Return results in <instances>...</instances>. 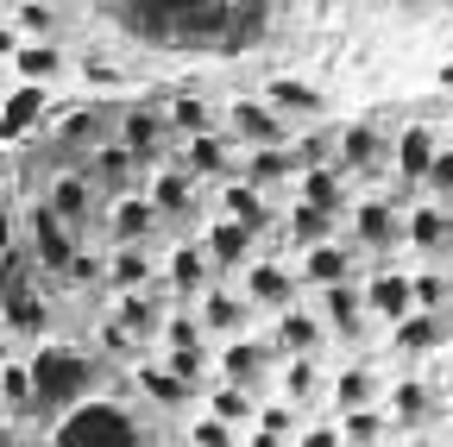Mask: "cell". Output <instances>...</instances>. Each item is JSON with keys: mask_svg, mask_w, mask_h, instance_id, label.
Instances as JSON below:
<instances>
[{"mask_svg": "<svg viewBox=\"0 0 453 447\" xmlns=\"http://www.w3.org/2000/svg\"><path fill=\"white\" fill-rule=\"evenodd\" d=\"M321 328L334 334V341H347V347H359L365 334H372V315H365V303H359V284L347 277V284H321Z\"/></svg>", "mask_w": 453, "mask_h": 447, "instance_id": "cell-4", "label": "cell"}, {"mask_svg": "<svg viewBox=\"0 0 453 447\" xmlns=\"http://www.w3.org/2000/svg\"><path fill=\"white\" fill-rule=\"evenodd\" d=\"M13 359V334H0V366H7Z\"/></svg>", "mask_w": 453, "mask_h": 447, "instance_id": "cell-55", "label": "cell"}, {"mask_svg": "<svg viewBox=\"0 0 453 447\" xmlns=\"http://www.w3.org/2000/svg\"><path fill=\"white\" fill-rule=\"evenodd\" d=\"M283 234H290V246L303 252V246H315V240H334V214H327V208L296 202L290 214H283Z\"/></svg>", "mask_w": 453, "mask_h": 447, "instance_id": "cell-37", "label": "cell"}, {"mask_svg": "<svg viewBox=\"0 0 453 447\" xmlns=\"http://www.w3.org/2000/svg\"><path fill=\"white\" fill-rule=\"evenodd\" d=\"M139 390H145L151 404H164V410H183V404L196 397V390H189L183 378H170L164 366H139Z\"/></svg>", "mask_w": 453, "mask_h": 447, "instance_id": "cell-41", "label": "cell"}, {"mask_svg": "<svg viewBox=\"0 0 453 447\" xmlns=\"http://www.w3.org/2000/svg\"><path fill=\"white\" fill-rule=\"evenodd\" d=\"M252 404H258L252 390H240V384H220L214 397H208V416H214V422H226V428H246V422H252Z\"/></svg>", "mask_w": 453, "mask_h": 447, "instance_id": "cell-43", "label": "cell"}, {"mask_svg": "<svg viewBox=\"0 0 453 447\" xmlns=\"http://www.w3.org/2000/svg\"><path fill=\"white\" fill-rule=\"evenodd\" d=\"M226 133L240 145H290V120H277L265 101H234L226 107Z\"/></svg>", "mask_w": 453, "mask_h": 447, "instance_id": "cell-19", "label": "cell"}, {"mask_svg": "<svg viewBox=\"0 0 453 447\" xmlns=\"http://www.w3.org/2000/svg\"><path fill=\"white\" fill-rule=\"evenodd\" d=\"M0 397H7L13 410H26V404H32V378H26V366H19V359L0 366Z\"/></svg>", "mask_w": 453, "mask_h": 447, "instance_id": "cell-48", "label": "cell"}, {"mask_svg": "<svg viewBox=\"0 0 453 447\" xmlns=\"http://www.w3.org/2000/svg\"><path fill=\"white\" fill-rule=\"evenodd\" d=\"M13 32H19V38H57V32H64V13H57L50 0H19Z\"/></svg>", "mask_w": 453, "mask_h": 447, "instance_id": "cell-42", "label": "cell"}, {"mask_svg": "<svg viewBox=\"0 0 453 447\" xmlns=\"http://www.w3.org/2000/svg\"><path fill=\"white\" fill-rule=\"evenodd\" d=\"M403 240L428 258V265H441L447 258V240H453V220H447V202H416L410 214H403Z\"/></svg>", "mask_w": 453, "mask_h": 447, "instance_id": "cell-16", "label": "cell"}, {"mask_svg": "<svg viewBox=\"0 0 453 447\" xmlns=\"http://www.w3.org/2000/svg\"><path fill=\"white\" fill-rule=\"evenodd\" d=\"M157 328H164V347H202V341H208V334H202V321H196V309L164 315Z\"/></svg>", "mask_w": 453, "mask_h": 447, "instance_id": "cell-45", "label": "cell"}, {"mask_svg": "<svg viewBox=\"0 0 453 447\" xmlns=\"http://www.w3.org/2000/svg\"><path fill=\"white\" fill-rule=\"evenodd\" d=\"M240 177L252 183V189H277V183H290L296 177V158H290V145H246V158H240Z\"/></svg>", "mask_w": 453, "mask_h": 447, "instance_id": "cell-27", "label": "cell"}, {"mask_svg": "<svg viewBox=\"0 0 453 447\" xmlns=\"http://www.w3.org/2000/svg\"><path fill=\"white\" fill-rule=\"evenodd\" d=\"M347 227H353V246L390 252L396 240H403V214H396V202H384V196H365V202L347 208Z\"/></svg>", "mask_w": 453, "mask_h": 447, "instance_id": "cell-6", "label": "cell"}, {"mask_svg": "<svg viewBox=\"0 0 453 447\" xmlns=\"http://www.w3.org/2000/svg\"><path fill=\"white\" fill-rule=\"evenodd\" d=\"M13 50H19V32H13V19H0V64H7Z\"/></svg>", "mask_w": 453, "mask_h": 447, "instance_id": "cell-53", "label": "cell"}, {"mask_svg": "<svg viewBox=\"0 0 453 447\" xmlns=\"http://www.w3.org/2000/svg\"><path fill=\"white\" fill-rule=\"evenodd\" d=\"M113 139H120V145L133 151V164L145 171V164H164V151H170V139H177V133H170V120L157 114V107H127Z\"/></svg>", "mask_w": 453, "mask_h": 447, "instance_id": "cell-5", "label": "cell"}, {"mask_svg": "<svg viewBox=\"0 0 453 447\" xmlns=\"http://www.w3.org/2000/svg\"><path fill=\"white\" fill-rule=\"evenodd\" d=\"M7 265H13V252H0V290H7Z\"/></svg>", "mask_w": 453, "mask_h": 447, "instance_id": "cell-56", "label": "cell"}, {"mask_svg": "<svg viewBox=\"0 0 453 447\" xmlns=\"http://www.w3.org/2000/svg\"><path fill=\"white\" fill-rule=\"evenodd\" d=\"M157 227H164V220H157V208L145 202V189L113 196V208H107V234H113V246H151Z\"/></svg>", "mask_w": 453, "mask_h": 447, "instance_id": "cell-11", "label": "cell"}, {"mask_svg": "<svg viewBox=\"0 0 453 447\" xmlns=\"http://www.w3.org/2000/svg\"><path fill=\"white\" fill-rule=\"evenodd\" d=\"M277 120H315V114H327V95L315 89V82H303V76H271V89L258 95Z\"/></svg>", "mask_w": 453, "mask_h": 447, "instance_id": "cell-18", "label": "cell"}, {"mask_svg": "<svg viewBox=\"0 0 453 447\" xmlns=\"http://www.w3.org/2000/svg\"><path fill=\"white\" fill-rule=\"evenodd\" d=\"M334 171L340 177H378L384 171V139L372 127H347V133H334Z\"/></svg>", "mask_w": 453, "mask_h": 447, "instance_id": "cell-14", "label": "cell"}, {"mask_svg": "<svg viewBox=\"0 0 453 447\" xmlns=\"http://www.w3.org/2000/svg\"><path fill=\"white\" fill-rule=\"evenodd\" d=\"M50 447H151V435H145V422L127 404L82 397V404H70L64 416H57Z\"/></svg>", "mask_w": 453, "mask_h": 447, "instance_id": "cell-2", "label": "cell"}, {"mask_svg": "<svg viewBox=\"0 0 453 447\" xmlns=\"http://www.w3.org/2000/svg\"><path fill=\"white\" fill-rule=\"evenodd\" d=\"M82 177L95 183V196H127V189H139V164H133V151L120 139H101L88 151V171Z\"/></svg>", "mask_w": 453, "mask_h": 447, "instance_id": "cell-10", "label": "cell"}, {"mask_svg": "<svg viewBox=\"0 0 453 447\" xmlns=\"http://www.w3.org/2000/svg\"><path fill=\"white\" fill-rule=\"evenodd\" d=\"M246 315H252V303L246 297H234V290H202V334H240L246 328Z\"/></svg>", "mask_w": 453, "mask_h": 447, "instance_id": "cell-34", "label": "cell"}, {"mask_svg": "<svg viewBox=\"0 0 453 447\" xmlns=\"http://www.w3.org/2000/svg\"><path fill=\"white\" fill-rule=\"evenodd\" d=\"M196 246H202V258H208L214 271H240V265L252 258V234L240 227V220H226V214L214 220V227H208Z\"/></svg>", "mask_w": 453, "mask_h": 447, "instance_id": "cell-26", "label": "cell"}, {"mask_svg": "<svg viewBox=\"0 0 453 447\" xmlns=\"http://www.w3.org/2000/svg\"><path fill=\"white\" fill-rule=\"evenodd\" d=\"M177 171H189L196 183H220V177H240V164H234V145H226V133H196V139H183Z\"/></svg>", "mask_w": 453, "mask_h": 447, "instance_id": "cell-12", "label": "cell"}, {"mask_svg": "<svg viewBox=\"0 0 453 447\" xmlns=\"http://www.w3.org/2000/svg\"><path fill=\"white\" fill-rule=\"evenodd\" d=\"M145 202L157 208V220H183L196 214V177L177 171V164H157V177L145 183Z\"/></svg>", "mask_w": 453, "mask_h": 447, "instance_id": "cell-22", "label": "cell"}, {"mask_svg": "<svg viewBox=\"0 0 453 447\" xmlns=\"http://www.w3.org/2000/svg\"><path fill=\"white\" fill-rule=\"evenodd\" d=\"M422 447H434V441H422Z\"/></svg>", "mask_w": 453, "mask_h": 447, "instance_id": "cell-60", "label": "cell"}, {"mask_svg": "<svg viewBox=\"0 0 453 447\" xmlns=\"http://www.w3.org/2000/svg\"><path fill=\"white\" fill-rule=\"evenodd\" d=\"M390 347H396V353H410V359H422V353H441V347H447V315L410 309L403 321H390Z\"/></svg>", "mask_w": 453, "mask_h": 447, "instance_id": "cell-24", "label": "cell"}, {"mask_svg": "<svg viewBox=\"0 0 453 447\" xmlns=\"http://www.w3.org/2000/svg\"><path fill=\"white\" fill-rule=\"evenodd\" d=\"M246 303L252 309H290L296 303V271L277 265V258H246Z\"/></svg>", "mask_w": 453, "mask_h": 447, "instance_id": "cell-13", "label": "cell"}, {"mask_svg": "<svg viewBox=\"0 0 453 447\" xmlns=\"http://www.w3.org/2000/svg\"><path fill=\"white\" fill-rule=\"evenodd\" d=\"M277 390H283V404H290V410L315 404V397H321V366H315L309 353L283 359V366H277Z\"/></svg>", "mask_w": 453, "mask_h": 447, "instance_id": "cell-35", "label": "cell"}, {"mask_svg": "<svg viewBox=\"0 0 453 447\" xmlns=\"http://www.w3.org/2000/svg\"><path fill=\"white\" fill-rule=\"evenodd\" d=\"M101 114L107 107L95 101V107H64V114H57V145L64 151H95L107 133H101Z\"/></svg>", "mask_w": 453, "mask_h": 447, "instance_id": "cell-31", "label": "cell"}, {"mask_svg": "<svg viewBox=\"0 0 453 447\" xmlns=\"http://www.w3.org/2000/svg\"><path fill=\"white\" fill-rule=\"evenodd\" d=\"M296 271V284H347L353 277V252L340 246V240H315V246H303V265H290Z\"/></svg>", "mask_w": 453, "mask_h": 447, "instance_id": "cell-23", "label": "cell"}, {"mask_svg": "<svg viewBox=\"0 0 453 447\" xmlns=\"http://www.w3.org/2000/svg\"><path fill=\"white\" fill-rule=\"evenodd\" d=\"M170 133H177V139H196V133H220V120H214V107L202 101V95H177V101H170Z\"/></svg>", "mask_w": 453, "mask_h": 447, "instance_id": "cell-36", "label": "cell"}, {"mask_svg": "<svg viewBox=\"0 0 453 447\" xmlns=\"http://www.w3.org/2000/svg\"><path fill=\"white\" fill-rule=\"evenodd\" d=\"M26 234H32V252H38V265L50 271V277H64V265H70V252H76V227H64V220H57L44 202L26 214Z\"/></svg>", "mask_w": 453, "mask_h": 447, "instance_id": "cell-8", "label": "cell"}, {"mask_svg": "<svg viewBox=\"0 0 453 447\" xmlns=\"http://www.w3.org/2000/svg\"><path fill=\"white\" fill-rule=\"evenodd\" d=\"M0 334H19V341L44 334V303L26 284H13V277H7V290H0Z\"/></svg>", "mask_w": 453, "mask_h": 447, "instance_id": "cell-29", "label": "cell"}, {"mask_svg": "<svg viewBox=\"0 0 453 447\" xmlns=\"http://www.w3.org/2000/svg\"><path fill=\"white\" fill-rule=\"evenodd\" d=\"M189 447H234V428H226V422H214V416H196Z\"/></svg>", "mask_w": 453, "mask_h": 447, "instance_id": "cell-49", "label": "cell"}, {"mask_svg": "<svg viewBox=\"0 0 453 447\" xmlns=\"http://www.w3.org/2000/svg\"><path fill=\"white\" fill-rule=\"evenodd\" d=\"M164 277H170V290H177V297H202V290H208V277H214V265L202 258L196 240H183L177 252L164 258Z\"/></svg>", "mask_w": 453, "mask_h": 447, "instance_id": "cell-30", "label": "cell"}, {"mask_svg": "<svg viewBox=\"0 0 453 447\" xmlns=\"http://www.w3.org/2000/svg\"><path fill=\"white\" fill-rule=\"evenodd\" d=\"M7 82H13V76H7V64H0V95H7Z\"/></svg>", "mask_w": 453, "mask_h": 447, "instance_id": "cell-58", "label": "cell"}, {"mask_svg": "<svg viewBox=\"0 0 453 447\" xmlns=\"http://www.w3.org/2000/svg\"><path fill=\"white\" fill-rule=\"evenodd\" d=\"M296 447H340V428H334V422H315V428L296 435Z\"/></svg>", "mask_w": 453, "mask_h": 447, "instance_id": "cell-51", "label": "cell"}, {"mask_svg": "<svg viewBox=\"0 0 453 447\" xmlns=\"http://www.w3.org/2000/svg\"><path fill=\"white\" fill-rule=\"evenodd\" d=\"M151 246H113V258L101 265V277H107V284L113 290H145L151 284Z\"/></svg>", "mask_w": 453, "mask_h": 447, "instance_id": "cell-33", "label": "cell"}, {"mask_svg": "<svg viewBox=\"0 0 453 447\" xmlns=\"http://www.w3.org/2000/svg\"><path fill=\"white\" fill-rule=\"evenodd\" d=\"M220 214H226V220H240V227L258 240V234L271 227V214H277V208H271V196L252 189L246 177H220Z\"/></svg>", "mask_w": 453, "mask_h": 447, "instance_id": "cell-21", "label": "cell"}, {"mask_svg": "<svg viewBox=\"0 0 453 447\" xmlns=\"http://www.w3.org/2000/svg\"><path fill=\"white\" fill-rule=\"evenodd\" d=\"M164 372H170V378H183V384L196 390V378L208 372V341H202V347H170V359H164Z\"/></svg>", "mask_w": 453, "mask_h": 447, "instance_id": "cell-46", "label": "cell"}, {"mask_svg": "<svg viewBox=\"0 0 453 447\" xmlns=\"http://www.w3.org/2000/svg\"><path fill=\"white\" fill-rule=\"evenodd\" d=\"M321 341H327L321 315H309V309H296V303H290V309H277V341H271L277 353H290V359H296V353H309V359H315V353H321Z\"/></svg>", "mask_w": 453, "mask_h": 447, "instance_id": "cell-28", "label": "cell"}, {"mask_svg": "<svg viewBox=\"0 0 453 447\" xmlns=\"http://www.w3.org/2000/svg\"><path fill=\"white\" fill-rule=\"evenodd\" d=\"M0 447H7V428H0Z\"/></svg>", "mask_w": 453, "mask_h": 447, "instance_id": "cell-59", "label": "cell"}, {"mask_svg": "<svg viewBox=\"0 0 453 447\" xmlns=\"http://www.w3.org/2000/svg\"><path fill=\"white\" fill-rule=\"evenodd\" d=\"M428 416H434V390L416 384V378H396V384H390V416H384V422H396V428H422Z\"/></svg>", "mask_w": 453, "mask_h": 447, "instance_id": "cell-32", "label": "cell"}, {"mask_svg": "<svg viewBox=\"0 0 453 447\" xmlns=\"http://www.w3.org/2000/svg\"><path fill=\"white\" fill-rule=\"evenodd\" d=\"M410 297H416V309L447 315V271H441V265H422V271L410 277Z\"/></svg>", "mask_w": 453, "mask_h": 447, "instance_id": "cell-44", "label": "cell"}, {"mask_svg": "<svg viewBox=\"0 0 453 447\" xmlns=\"http://www.w3.org/2000/svg\"><path fill=\"white\" fill-rule=\"evenodd\" d=\"M441 145H447V139H441L434 127H403V133H396V145L384 151V158H390V171H396V183H422V171L434 164Z\"/></svg>", "mask_w": 453, "mask_h": 447, "instance_id": "cell-20", "label": "cell"}, {"mask_svg": "<svg viewBox=\"0 0 453 447\" xmlns=\"http://www.w3.org/2000/svg\"><path fill=\"white\" fill-rule=\"evenodd\" d=\"M0 214H13V196H7V183H0Z\"/></svg>", "mask_w": 453, "mask_h": 447, "instance_id": "cell-57", "label": "cell"}, {"mask_svg": "<svg viewBox=\"0 0 453 447\" xmlns=\"http://www.w3.org/2000/svg\"><path fill=\"white\" fill-rule=\"evenodd\" d=\"M359 404H378V372H372V366H340V378H334V410H359Z\"/></svg>", "mask_w": 453, "mask_h": 447, "instance_id": "cell-38", "label": "cell"}, {"mask_svg": "<svg viewBox=\"0 0 453 447\" xmlns=\"http://www.w3.org/2000/svg\"><path fill=\"white\" fill-rule=\"evenodd\" d=\"M271 366H277V347L271 341H252V334H226V353H220V384H240V390H265V378H271Z\"/></svg>", "mask_w": 453, "mask_h": 447, "instance_id": "cell-3", "label": "cell"}, {"mask_svg": "<svg viewBox=\"0 0 453 447\" xmlns=\"http://www.w3.org/2000/svg\"><path fill=\"white\" fill-rule=\"evenodd\" d=\"M57 220H64V227H76V234H88L95 227V183L82 177V171H57L50 177V189L38 196Z\"/></svg>", "mask_w": 453, "mask_h": 447, "instance_id": "cell-7", "label": "cell"}, {"mask_svg": "<svg viewBox=\"0 0 453 447\" xmlns=\"http://www.w3.org/2000/svg\"><path fill=\"white\" fill-rule=\"evenodd\" d=\"M290 183H296V202H309V208H327L334 220L347 214V177H340L334 164H303V171H296Z\"/></svg>", "mask_w": 453, "mask_h": 447, "instance_id": "cell-25", "label": "cell"}, {"mask_svg": "<svg viewBox=\"0 0 453 447\" xmlns=\"http://www.w3.org/2000/svg\"><path fill=\"white\" fill-rule=\"evenodd\" d=\"M64 64H70V58H64V44H57V38H19V50L7 58V76L50 89L57 76H64Z\"/></svg>", "mask_w": 453, "mask_h": 447, "instance_id": "cell-17", "label": "cell"}, {"mask_svg": "<svg viewBox=\"0 0 453 447\" xmlns=\"http://www.w3.org/2000/svg\"><path fill=\"white\" fill-rule=\"evenodd\" d=\"M82 76H88V89H120V70H113V64H82Z\"/></svg>", "mask_w": 453, "mask_h": 447, "instance_id": "cell-52", "label": "cell"}, {"mask_svg": "<svg viewBox=\"0 0 453 447\" xmlns=\"http://www.w3.org/2000/svg\"><path fill=\"white\" fill-rule=\"evenodd\" d=\"M64 277H70V284H95V277H101V258L76 246V252H70V265H64Z\"/></svg>", "mask_w": 453, "mask_h": 447, "instance_id": "cell-50", "label": "cell"}, {"mask_svg": "<svg viewBox=\"0 0 453 447\" xmlns=\"http://www.w3.org/2000/svg\"><path fill=\"white\" fill-rule=\"evenodd\" d=\"M252 422H258L265 435H277V441H290V435H296V410L283 404V397H277V404H252Z\"/></svg>", "mask_w": 453, "mask_h": 447, "instance_id": "cell-47", "label": "cell"}, {"mask_svg": "<svg viewBox=\"0 0 453 447\" xmlns=\"http://www.w3.org/2000/svg\"><path fill=\"white\" fill-rule=\"evenodd\" d=\"M113 321H120L133 341H151V328H157V303H151V284L145 290H120V309H113Z\"/></svg>", "mask_w": 453, "mask_h": 447, "instance_id": "cell-40", "label": "cell"}, {"mask_svg": "<svg viewBox=\"0 0 453 447\" xmlns=\"http://www.w3.org/2000/svg\"><path fill=\"white\" fill-rule=\"evenodd\" d=\"M44 127V89L38 82H7L0 95V145H19Z\"/></svg>", "mask_w": 453, "mask_h": 447, "instance_id": "cell-9", "label": "cell"}, {"mask_svg": "<svg viewBox=\"0 0 453 447\" xmlns=\"http://www.w3.org/2000/svg\"><path fill=\"white\" fill-rule=\"evenodd\" d=\"M384 416H378V404H359V410H340V447H378L384 441Z\"/></svg>", "mask_w": 453, "mask_h": 447, "instance_id": "cell-39", "label": "cell"}, {"mask_svg": "<svg viewBox=\"0 0 453 447\" xmlns=\"http://www.w3.org/2000/svg\"><path fill=\"white\" fill-rule=\"evenodd\" d=\"M359 303H365V315H378V321H403L410 309H416V297H410V271H372L365 284H359Z\"/></svg>", "mask_w": 453, "mask_h": 447, "instance_id": "cell-15", "label": "cell"}, {"mask_svg": "<svg viewBox=\"0 0 453 447\" xmlns=\"http://www.w3.org/2000/svg\"><path fill=\"white\" fill-rule=\"evenodd\" d=\"M26 378H32V404H26V410H38V416H64L70 404L95 397L101 366H95L88 353H76V347H38V353L26 359Z\"/></svg>", "mask_w": 453, "mask_h": 447, "instance_id": "cell-1", "label": "cell"}, {"mask_svg": "<svg viewBox=\"0 0 453 447\" xmlns=\"http://www.w3.org/2000/svg\"><path fill=\"white\" fill-rule=\"evenodd\" d=\"M0 252H13V214H0Z\"/></svg>", "mask_w": 453, "mask_h": 447, "instance_id": "cell-54", "label": "cell"}]
</instances>
